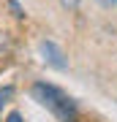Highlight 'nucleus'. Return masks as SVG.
Returning <instances> with one entry per match:
<instances>
[{"mask_svg": "<svg viewBox=\"0 0 117 122\" xmlns=\"http://www.w3.org/2000/svg\"><path fill=\"white\" fill-rule=\"evenodd\" d=\"M30 92H33V98L38 100L41 106H46V109L52 111L57 119L71 122V119L76 117V106H74V100L65 95L60 87H55V84H46V81H35Z\"/></svg>", "mask_w": 117, "mask_h": 122, "instance_id": "f257e3e1", "label": "nucleus"}, {"mask_svg": "<svg viewBox=\"0 0 117 122\" xmlns=\"http://www.w3.org/2000/svg\"><path fill=\"white\" fill-rule=\"evenodd\" d=\"M41 54H44V60H46L52 68H57V71H65V68H68V60H65L63 49L57 46L55 41H41Z\"/></svg>", "mask_w": 117, "mask_h": 122, "instance_id": "f03ea898", "label": "nucleus"}, {"mask_svg": "<svg viewBox=\"0 0 117 122\" xmlns=\"http://www.w3.org/2000/svg\"><path fill=\"white\" fill-rule=\"evenodd\" d=\"M8 8H11V14L17 19H25V8L19 5V0H8Z\"/></svg>", "mask_w": 117, "mask_h": 122, "instance_id": "7ed1b4c3", "label": "nucleus"}, {"mask_svg": "<svg viewBox=\"0 0 117 122\" xmlns=\"http://www.w3.org/2000/svg\"><path fill=\"white\" fill-rule=\"evenodd\" d=\"M6 122H22V114L19 111H11L8 117H6Z\"/></svg>", "mask_w": 117, "mask_h": 122, "instance_id": "20e7f679", "label": "nucleus"}, {"mask_svg": "<svg viewBox=\"0 0 117 122\" xmlns=\"http://www.w3.org/2000/svg\"><path fill=\"white\" fill-rule=\"evenodd\" d=\"M60 3L65 5V8H76V5H79V0H60Z\"/></svg>", "mask_w": 117, "mask_h": 122, "instance_id": "39448f33", "label": "nucleus"}, {"mask_svg": "<svg viewBox=\"0 0 117 122\" xmlns=\"http://www.w3.org/2000/svg\"><path fill=\"white\" fill-rule=\"evenodd\" d=\"M6 46V33H0V49Z\"/></svg>", "mask_w": 117, "mask_h": 122, "instance_id": "423d86ee", "label": "nucleus"}, {"mask_svg": "<svg viewBox=\"0 0 117 122\" xmlns=\"http://www.w3.org/2000/svg\"><path fill=\"white\" fill-rule=\"evenodd\" d=\"M101 3H104V5H114V0H101Z\"/></svg>", "mask_w": 117, "mask_h": 122, "instance_id": "0eeeda50", "label": "nucleus"}, {"mask_svg": "<svg viewBox=\"0 0 117 122\" xmlns=\"http://www.w3.org/2000/svg\"><path fill=\"white\" fill-rule=\"evenodd\" d=\"M114 5H117V0H114Z\"/></svg>", "mask_w": 117, "mask_h": 122, "instance_id": "6e6552de", "label": "nucleus"}]
</instances>
